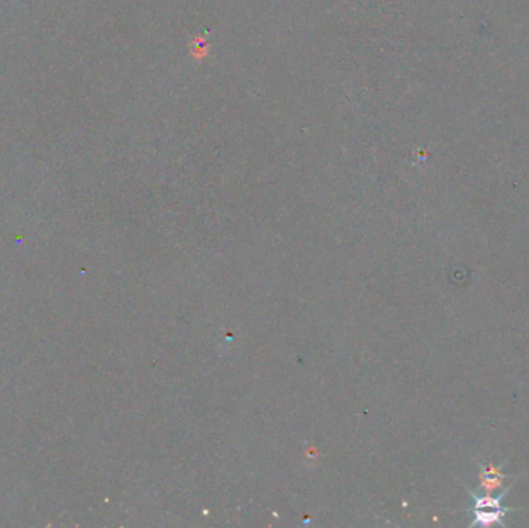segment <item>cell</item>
I'll return each mask as SVG.
<instances>
[{"label":"cell","mask_w":529,"mask_h":528,"mask_svg":"<svg viewBox=\"0 0 529 528\" xmlns=\"http://www.w3.org/2000/svg\"><path fill=\"white\" fill-rule=\"evenodd\" d=\"M511 489H512V485H509L500 496H497V497L480 496L474 491H467L474 499V520L471 527H475V525L489 527L492 524L504 527L503 519L506 517V513L514 510V508L504 507L503 505V499L509 494Z\"/></svg>","instance_id":"1"},{"label":"cell","mask_w":529,"mask_h":528,"mask_svg":"<svg viewBox=\"0 0 529 528\" xmlns=\"http://www.w3.org/2000/svg\"><path fill=\"white\" fill-rule=\"evenodd\" d=\"M504 479L506 476L497 466L489 465L488 468H481L480 471V488L485 489V493H492L494 489L502 487Z\"/></svg>","instance_id":"2"}]
</instances>
